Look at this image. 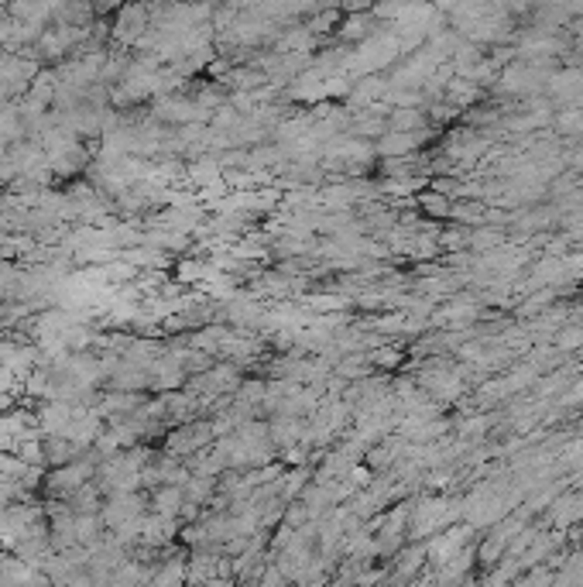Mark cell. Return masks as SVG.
<instances>
[{"label":"cell","mask_w":583,"mask_h":587,"mask_svg":"<svg viewBox=\"0 0 583 587\" xmlns=\"http://www.w3.org/2000/svg\"><path fill=\"white\" fill-rule=\"evenodd\" d=\"M148 7L144 4H124L120 11H117V21H114V38L124 45H134L144 38V31H148Z\"/></svg>","instance_id":"cell-1"}]
</instances>
